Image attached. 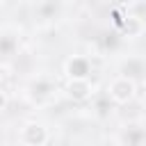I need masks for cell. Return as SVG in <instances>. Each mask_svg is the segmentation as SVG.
Segmentation results:
<instances>
[{"label":"cell","mask_w":146,"mask_h":146,"mask_svg":"<svg viewBox=\"0 0 146 146\" xmlns=\"http://www.w3.org/2000/svg\"><path fill=\"white\" fill-rule=\"evenodd\" d=\"M144 30H146L144 18L137 16V14H132V11H128V9L123 7V21H121V25H119V30H116L119 36H123V39H137V36L144 34Z\"/></svg>","instance_id":"cell-5"},{"label":"cell","mask_w":146,"mask_h":146,"mask_svg":"<svg viewBox=\"0 0 146 146\" xmlns=\"http://www.w3.org/2000/svg\"><path fill=\"white\" fill-rule=\"evenodd\" d=\"M64 91H66V96H68L71 100H75V103H84V100L91 98V94H94V84H91V80H68L66 87H64Z\"/></svg>","instance_id":"cell-6"},{"label":"cell","mask_w":146,"mask_h":146,"mask_svg":"<svg viewBox=\"0 0 146 146\" xmlns=\"http://www.w3.org/2000/svg\"><path fill=\"white\" fill-rule=\"evenodd\" d=\"M7 105H9V96H7V91L0 89V110H5Z\"/></svg>","instance_id":"cell-11"},{"label":"cell","mask_w":146,"mask_h":146,"mask_svg":"<svg viewBox=\"0 0 146 146\" xmlns=\"http://www.w3.org/2000/svg\"><path fill=\"white\" fill-rule=\"evenodd\" d=\"M119 141H121V146H146V128L130 123L121 130Z\"/></svg>","instance_id":"cell-7"},{"label":"cell","mask_w":146,"mask_h":146,"mask_svg":"<svg viewBox=\"0 0 146 146\" xmlns=\"http://www.w3.org/2000/svg\"><path fill=\"white\" fill-rule=\"evenodd\" d=\"M16 46H18V41L14 34H2L0 36V57H11L16 52Z\"/></svg>","instance_id":"cell-10"},{"label":"cell","mask_w":146,"mask_h":146,"mask_svg":"<svg viewBox=\"0 0 146 146\" xmlns=\"http://www.w3.org/2000/svg\"><path fill=\"white\" fill-rule=\"evenodd\" d=\"M2 78H5V66L0 64V82H2Z\"/></svg>","instance_id":"cell-12"},{"label":"cell","mask_w":146,"mask_h":146,"mask_svg":"<svg viewBox=\"0 0 146 146\" xmlns=\"http://www.w3.org/2000/svg\"><path fill=\"white\" fill-rule=\"evenodd\" d=\"M64 73L68 75V80H89L91 73H94L91 59L84 57V55H73V57L66 59V64H64Z\"/></svg>","instance_id":"cell-3"},{"label":"cell","mask_w":146,"mask_h":146,"mask_svg":"<svg viewBox=\"0 0 146 146\" xmlns=\"http://www.w3.org/2000/svg\"><path fill=\"white\" fill-rule=\"evenodd\" d=\"M144 103H146V80H144Z\"/></svg>","instance_id":"cell-13"},{"label":"cell","mask_w":146,"mask_h":146,"mask_svg":"<svg viewBox=\"0 0 146 146\" xmlns=\"http://www.w3.org/2000/svg\"><path fill=\"white\" fill-rule=\"evenodd\" d=\"M105 96H107V100H110L112 105H128V103L137 96V84H135L132 80L123 78V75H116V78L110 80Z\"/></svg>","instance_id":"cell-1"},{"label":"cell","mask_w":146,"mask_h":146,"mask_svg":"<svg viewBox=\"0 0 146 146\" xmlns=\"http://www.w3.org/2000/svg\"><path fill=\"white\" fill-rule=\"evenodd\" d=\"M119 75L132 80L135 84H137V82H144V80H146V59L139 57V55L125 57V59L119 64Z\"/></svg>","instance_id":"cell-4"},{"label":"cell","mask_w":146,"mask_h":146,"mask_svg":"<svg viewBox=\"0 0 146 146\" xmlns=\"http://www.w3.org/2000/svg\"><path fill=\"white\" fill-rule=\"evenodd\" d=\"M52 91H55V82L50 78H36L30 84V96L34 100H48L52 96Z\"/></svg>","instance_id":"cell-8"},{"label":"cell","mask_w":146,"mask_h":146,"mask_svg":"<svg viewBox=\"0 0 146 146\" xmlns=\"http://www.w3.org/2000/svg\"><path fill=\"white\" fill-rule=\"evenodd\" d=\"M59 9H62L59 2H52V0H48V2H39V5L34 7V16L48 21V18H55V16L59 14Z\"/></svg>","instance_id":"cell-9"},{"label":"cell","mask_w":146,"mask_h":146,"mask_svg":"<svg viewBox=\"0 0 146 146\" xmlns=\"http://www.w3.org/2000/svg\"><path fill=\"white\" fill-rule=\"evenodd\" d=\"M48 137V128L39 121H25L18 130V141L23 146H46Z\"/></svg>","instance_id":"cell-2"}]
</instances>
